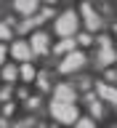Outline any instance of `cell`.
<instances>
[{
  "label": "cell",
  "mask_w": 117,
  "mask_h": 128,
  "mask_svg": "<svg viewBox=\"0 0 117 128\" xmlns=\"http://www.w3.org/2000/svg\"><path fill=\"white\" fill-rule=\"evenodd\" d=\"M3 78H5V80H13L16 78V70H13V67H5V70H3Z\"/></svg>",
  "instance_id": "cell-14"
},
{
  "label": "cell",
  "mask_w": 117,
  "mask_h": 128,
  "mask_svg": "<svg viewBox=\"0 0 117 128\" xmlns=\"http://www.w3.org/2000/svg\"><path fill=\"white\" fill-rule=\"evenodd\" d=\"M77 128H93V123H91V120H80Z\"/></svg>",
  "instance_id": "cell-16"
},
{
  "label": "cell",
  "mask_w": 117,
  "mask_h": 128,
  "mask_svg": "<svg viewBox=\"0 0 117 128\" xmlns=\"http://www.w3.org/2000/svg\"><path fill=\"white\" fill-rule=\"evenodd\" d=\"M5 38H11V27L8 24H0V40H5Z\"/></svg>",
  "instance_id": "cell-13"
},
{
  "label": "cell",
  "mask_w": 117,
  "mask_h": 128,
  "mask_svg": "<svg viewBox=\"0 0 117 128\" xmlns=\"http://www.w3.org/2000/svg\"><path fill=\"white\" fill-rule=\"evenodd\" d=\"M29 48L35 51V54H45V51H48V35H45V32H37V35H32Z\"/></svg>",
  "instance_id": "cell-6"
},
{
  "label": "cell",
  "mask_w": 117,
  "mask_h": 128,
  "mask_svg": "<svg viewBox=\"0 0 117 128\" xmlns=\"http://www.w3.org/2000/svg\"><path fill=\"white\" fill-rule=\"evenodd\" d=\"M96 88H99V94H101L107 102L117 104V88H115V86H107V83H101V86H96Z\"/></svg>",
  "instance_id": "cell-8"
},
{
  "label": "cell",
  "mask_w": 117,
  "mask_h": 128,
  "mask_svg": "<svg viewBox=\"0 0 117 128\" xmlns=\"http://www.w3.org/2000/svg\"><path fill=\"white\" fill-rule=\"evenodd\" d=\"M11 54L16 56V59H29L32 56V48H29V43H21V40H19V43H13V48H11Z\"/></svg>",
  "instance_id": "cell-7"
},
{
  "label": "cell",
  "mask_w": 117,
  "mask_h": 128,
  "mask_svg": "<svg viewBox=\"0 0 117 128\" xmlns=\"http://www.w3.org/2000/svg\"><path fill=\"white\" fill-rule=\"evenodd\" d=\"M13 8L16 11H21V14H35V11H37V3H35V0H16L13 3Z\"/></svg>",
  "instance_id": "cell-9"
},
{
  "label": "cell",
  "mask_w": 117,
  "mask_h": 128,
  "mask_svg": "<svg viewBox=\"0 0 117 128\" xmlns=\"http://www.w3.org/2000/svg\"><path fill=\"white\" fill-rule=\"evenodd\" d=\"M91 112H93V115H96V118H101V104H99V102H96V104H91Z\"/></svg>",
  "instance_id": "cell-15"
},
{
  "label": "cell",
  "mask_w": 117,
  "mask_h": 128,
  "mask_svg": "<svg viewBox=\"0 0 117 128\" xmlns=\"http://www.w3.org/2000/svg\"><path fill=\"white\" fill-rule=\"evenodd\" d=\"M115 59H117V54L112 51V48H101V54H99V59H96V64H99V67H104V64L115 62Z\"/></svg>",
  "instance_id": "cell-10"
},
{
  "label": "cell",
  "mask_w": 117,
  "mask_h": 128,
  "mask_svg": "<svg viewBox=\"0 0 117 128\" xmlns=\"http://www.w3.org/2000/svg\"><path fill=\"white\" fill-rule=\"evenodd\" d=\"M83 16H85V27L88 30H99V27H101V19L96 16V11H93L91 3H83Z\"/></svg>",
  "instance_id": "cell-4"
},
{
  "label": "cell",
  "mask_w": 117,
  "mask_h": 128,
  "mask_svg": "<svg viewBox=\"0 0 117 128\" xmlns=\"http://www.w3.org/2000/svg\"><path fill=\"white\" fill-rule=\"evenodd\" d=\"M21 78L24 80H32V78H35V67H32V64H24V67H21Z\"/></svg>",
  "instance_id": "cell-12"
},
{
  "label": "cell",
  "mask_w": 117,
  "mask_h": 128,
  "mask_svg": "<svg viewBox=\"0 0 117 128\" xmlns=\"http://www.w3.org/2000/svg\"><path fill=\"white\" fill-rule=\"evenodd\" d=\"M72 48H75V40H72V38H64L61 43L53 48V51H59V54H61V51H72Z\"/></svg>",
  "instance_id": "cell-11"
},
{
  "label": "cell",
  "mask_w": 117,
  "mask_h": 128,
  "mask_svg": "<svg viewBox=\"0 0 117 128\" xmlns=\"http://www.w3.org/2000/svg\"><path fill=\"white\" fill-rule=\"evenodd\" d=\"M53 102H61V104H75V88L72 86H59L53 94Z\"/></svg>",
  "instance_id": "cell-5"
},
{
  "label": "cell",
  "mask_w": 117,
  "mask_h": 128,
  "mask_svg": "<svg viewBox=\"0 0 117 128\" xmlns=\"http://www.w3.org/2000/svg\"><path fill=\"white\" fill-rule=\"evenodd\" d=\"M83 64H85V56L80 54V51H72V54L61 62V72H75V70H80Z\"/></svg>",
  "instance_id": "cell-3"
},
{
  "label": "cell",
  "mask_w": 117,
  "mask_h": 128,
  "mask_svg": "<svg viewBox=\"0 0 117 128\" xmlns=\"http://www.w3.org/2000/svg\"><path fill=\"white\" fill-rule=\"evenodd\" d=\"M77 30V14L75 11H64L59 19H56V32L61 35V38H72Z\"/></svg>",
  "instance_id": "cell-1"
},
{
  "label": "cell",
  "mask_w": 117,
  "mask_h": 128,
  "mask_svg": "<svg viewBox=\"0 0 117 128\" xmlns=\"http://www.w3.org/2000/svg\"><path fill=\"white\" fill-rule=\"evenodd\" d=\"M51 115H53L59 123H75V120H77V110H75V104L53 102V104H51Z\"/></svg>",
  "instance_id": "cell-2"
},
{
  "label": "cell",
  "mask_w": 117,
  "mask_h": 128,
  "mask_svg": "<svg viewBox=\"0 0 117 128\" xmlns=\"http://www.w3.org/2000/svg\"><path fill=\"white\" fill-rule=\"evenodd\" d=\"M3 59H5V46H0V64H3Z\"/></svg>",
  "instance_id": "cell-17"
}]
</instances>
